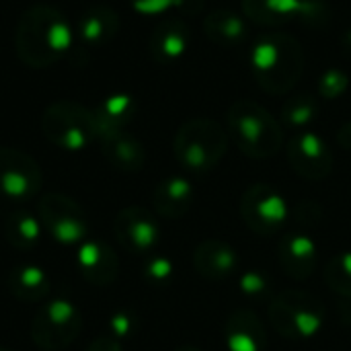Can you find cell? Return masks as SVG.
Segmentation results:
<instances>
[{
	"instance_id": "1",
	"label": "cell",
	"mask_w": 351,
	"mask_h": 351,
	"mask_svg": "<svg viewBox=\"0 0 351 351\" xmlns=\"http://www.w3.org/2000/svg\"><path fill=\"white\" fill-rule=\"evenodd\" d=\"M72 45L68 19L49 4H33L16 21L14 51L29 68H47L56 64Z\"/></svg>"
},
{
	"instance_id": "2",
	"label": "cell",
	"mask_w": 351,
	"mask_h": 351,
	"mask_svg": "<svg viewBox=\"0 0 351 351\" xmlns=\"http://www.w3.org/2000/svg\"><path fill=\"white\" fill-rule=\"evenodd\" d=\"M251 70L265 93L286 95L304 72L302 45L288 33H265L251 47Z\"/></svg>"
},
{
	"instance_id": "3",
	"label": "cell",
	"mask_w": 351,
	"mask_h": 351,
	"mask_svg": "<svg viewBox=\"0 0 351 351\" xmlns=\"http://www.w3.org/2000/svg\"><path fill=\"white\" fill-rule=\"evenodd\" d=\"M226 119L237 148L251 158H269L284 146V130L280 121L253 99L234 101Z\"/></svg>"
},
{
	"instance_id": "4",
	"label": "cell",
	"mask_w": 351,
	"mask_h": 351,
	"mask_svg": "<svg viewBox=\"0 0 351 351\" xmlns=\"http://www.w3.org/2000/svg\"><path fill=\"white\" fill-rule=\"evenodd\" d=\"M228 150L226 130L206 117L183 123L173 140V152L179 165L191 173H208L220 165Z\"/></svg>"
},
{
	"instance_id": "5",
	"label": "cell",
	"mask_w": 351,
	"mask_h": 351,
	"mask_svg": "<svg viewBox=\"0 0 351 351\" xmlns=\"http://www.w3.org/2000/svg\"><path fill=\"white\" fill-rule=\"evenodd\" d=\"M267 315L274 331L282 337L311 339L323 327L325 304L311 292L288 290L269 302Z\"/></svg>"
},
{
	"instance_id": "6",
	"label": "cell",
	"mask_w": 351,
	"mask_h": 351,
	"mask_svg": "<svg viewBox=\"0 0 351 351\" xmlns=\"http://www.w3.org/2000/svg\"><path fill=\"white\" fill-rule=\"evenodd\" d=\"M41 128L51 144L72 152L82 150L99 140L95 111L74 101L51 103L41 117Z\"/></svg>"
},
{
	"instance_id": "7",
	"label": "cell",
	"mask_w": 351,
	"mask_h": 351,
	"mask_svg": "<svg viewBox=\"0 0 351 351\" xmlns=\"http://www.w3.org/2000/svg\"><path fill=\"white\" fill-rule=\"evenodd\" d=\"M80 329V311L70 300L58 298L37 311L31 323V337L39 350L58 351L68 348L78 337Z\"/></svg>"
},
{
	"instance_id": "8",
	"label": "cell",
	"mask_w": 351,
	"mask_h": 351,
	"mask_svg": "<svg viewBox=\"0 0 351 351\" xmlns=\"http://www.w3.org/2000/svg\"><path fill=\"white\" fill-rule=\"evenodd\" d=\"M241 218L257 234H274L288 220V202L271 185L255 183L241 199Z\"/></svg>"
},
{
	"instance_id": "9",
	"label": "cell",
	"mask_w": 351,
	"mask_h": 351,
	"mask_svg": "<svg viewBox=\"0 0 351 351\" xmlns=\"http://www.w3.org/2000/svg\"><path fill=\"white\" fill-rule=\"evenodd\" d=\"M243 12L263 27H280L292 19L321 27L329 19V8L319 0H243Z\"/></svg>"
},
{
	"instance_id": "10",
	"label": "cell",
	"mask_w": 351,
	"mask_h": 351,
	"mask_svg": "<svg viewBox=\"0 0 351 351\" xmlns=\"http://www.w3.org/2000/svg\"><path fill=\"white\" fill-rule=\"evenodd\" d=\"M41 226L60 243H82L86 237L84 210L68 195L47 193L39 204Z\"/></svg>"
},
{
	"instance_id": "11",
	"label": "cell",
	"mask_w": 351,
	"mask_h": 351,
	"mask_svg": "<svg viewBox=\"0 0 351 351\" xmlns=\"http://www.w3.org/2000/svg\"><path fill=\"white\" fill-rule=\"evenodd\" d=\"M286 156L294 173L306 181H323L333 171L331 148L319 134L311 130H302L288 140Z\"/></svg>"
},
{
	"instance_id": "12",
	"label": "cell",
	"mask_w": 351,
	"mask_h": 351,
	"mask_svg": "<svg viewBox=\"0 0 351 351\" xmlns=\"http://www.w3.org/2000/svg\"><path fill=\"white\" fill-rule=\"evenodd\" d=\"M39 189L41 169L37 160L16 148H0V193L12 199H27Z\"/></svg>"
},
{
	"instance_id": "13",
	"label": "cell",
	"mask_w": 351,
	"mask_h": 351,
	"mask_svg": "<svg viewBox=\"0 0 351 351\" xmlns=\"http://www.w3.org/2000/svg\"><path fill=\"white\" fill-rule=\"evenodd\" d=\"M115 237L132 255H148L160 241V226L152 212L142 206H130L115 218Z\"/></svg>"
},
{
	"instance_id": "14",
	"label": "cell",
	"mask_w": 351,
	"mask_h": 351,
	"mask_svg": "<svg viewBox=\"0 0 351 351\" xmlns=\"http://www.w3.org/2000/svg\"><path fill=\"white\" fill-rule=\"evenodd\" d=\"M278 261L286 276L300 282L315 274L319 263V247L317 243L300 232L288 234L278 245Z\"/></svg>"
},
{
	"instance_id": "15",
	"label": "cell",
	"mask_w": 351,
	"mask_h": 351,
	"mask_svg": "<svg viewBox=\"0 0 351 351\" xmlns=\"http://www.w3.org/2000/svg\"><path fill=\"white\" fill-rule=\"evenodd\" d=\"M189 25L179 19V16H171L160 21L150 39H148V47H150V56L158 62V64H173L177 60L183 58V53L189 47Z\"/></svg>"
},
{
	"instance_id": "16",
	"label": "cell",
	"mask_w": 351,
	"mask_h": 351,
	"mask_svg": "<svg viewBox=\"0 0 351 351\" xmlns=\"http://www.w3.org/2000/svg\"><path fill=\"white\" fill-rule=\"evenodd\" d=\"M193 265L199 276L218 282L230 278L239 269V255L228 243L220 239H206L193 251Z\"/></svg>"
},
{
	"instance_id": "17",
	"label": "cell",
	"mask_w": 351,
	"mask_h": 351,
	"mask_svg": "<svg viewBox=\"0 0 351 351\" xmlns=\"http://www.w3.org/2000/svg\"><path fill=\"white\" fill-rule=\"evenodd\" d=\"M224 339L228 351H265L267 348L265 327L249 308H239L226 319Z\"/></svg>"
},
{
	"instance_id": "18",
	"label": "cell",
	"mask_w": 351,
	"mask_h": 351,
	"mask_svg": "<svg viewBox=\"0 0 351 351\" xmlns=\"http://www.w3.org/2000/svg\"><path fill=\"white\" fill-rule=\"evenodd\" d=\"M78 267L95 286H109L119 271V259L103 241H82L78 249Z\"/></svg>"
},
{
	"instance_id": "19",
	"label": "cell",
	"mask_w": 351,
	"mask_h": 351,
	"mask_svg": "<svg viewBox=\"0 0 351 351\" xmlns=\"http://www.w3.org/2000/svg\"><path fill=\"white\" fill-rule=\"evenodd\" d=\"M99 142H101V150L105 158L123 173H136L146 162V150L142 142L134 138L132 134H128L125 130L103 134Z\"/></svg>"
},
{
	"instance_id": "20",
	"label": "cell",
	"mask_w": 351,
	"mask_h": 351,
	"mask_svg": "<svg viewBox=\"0 0 351 351\" xmlns=\"http://www.w3.org/2000/svg\"><path fill=\"white\" fill-rule=\"evenodd\" d=\"M152 204L158 216L167 220H179L191 210L193 187L185 177H167L156 185L152 193Z\"/></svg>"
},
{
	"instance_id": "21",
	"label": "cell",
	"mask_w": 351,
	"mask_h": 351,
	"mask_svg": "<svg viewBox=\"0 0 351 351\" xmlns=\"http://www.w3.org/2000/svg\"><path fill=\"white\" fill-rule=\"evenodd\" d=\"M119 14L103 4L90 6L80 19H78V39L86 47H101L107 41H111L119 31Z\"/></svg>"
},
{
	"instance_id": "22",
	"label": "cell",
	"mask_w": 351,
	"mask_h": 351,
	"mask_svg": "<svg viewBox=\"0 0 351 351\" xmlns=\"http://www.w3.org/2000/svg\"><path fill=\"white\" fill-rule=\"evenodd\" d=\"M204 33L218 47H241L249 37V25L241 14L220 8L206 14Z\"/></svg>"
},
{
	"instance_id": "23",
	"label": "cell",
	"mask_w": 351,
	"mask_h": 351,
	"mask_svg": "<svg viewBox=\"0 0 351 351\" xmlns=\"http://www.w3.org/2000/svg\"><path fill=\"white\" fill-rule=\"evenodd\" d=\"M93 111H95V117H97L99 138H101L103 134L125 130V125L134 119L136 101L130 95L117 93V95H109L107 99H103L99 103V107L93 109Z\"/></svg>"
},
{
	"instance_id": "24",
	"label": "cell",
	"mask_w": 351,
	"mask_h": 351,
	"mask_svg": "<svg viewBox=\"0 0 351 351\" xmlns=\"http://www.w3.org/2000/svg\"><path fill=\"white\" fill-rule=\"evenodd\" d=\"M12 294L23 302H39L49 292V278L37 265H21L8 274Z\"/></svg>"
},
{
	"instance_id": "25",
	"label": "cell",
	"mask_w": 351,
	"mask_h": 351,
	"mask_svg": "<svg viewBox=\"0 0 351 351\" xmlns=\"http://www.w3.org/2000/svg\"><path fill=\"white\" fill-rule=\"evenodd\" d=\"M319 99L311 93H300L282 105V123L292 130H304L319 117Z\"/></svg>"
},
{
	"instance_id": "26",
	"label": "cell",
	"mask_w": 351,
	"mask_h": 351,
	"mask_svg": "<svg viewBox=\"0 0 351 351\" xmlns=\"http://www.w3.org/2000/svg\"><path fill=\"white\" fill-rule=\"evenodd\" d=\"M6 239L19 249H31L41 239V220L33 218L29 212H12L4 224Z\"/></svg>"
},
{
	"instance_id": "27",
	"label": "cell",
	"mask_w": 351,
	"mask_h": 351,
	"mask_svg": "<svg viewBox=\"0 0 351 351\" xmlns=\"http://www.w3.org/2000/svg\"><path fill=\"white\" fill-rule=\"evenodd\" d=\"M325 284L341 298H351V251L337 253L323 271Z\"/></svg>"
},
{
	"instance_id": "28",
	"label": "cell",
	"mask_w": 351,
	"mask_h": 351,
	"mask_svg": "<svg viewBox=\"0 0 351 351\" xmlns=\"http://www.w3.org/2000/svg\"><path fill=\"white\" fill-rule=\"evenodd\" d=\"M130 4L136 12L146 16L165 14L171 8L181 10L183 14H197L204 6L202 0H130Z\"/></svg>"
},
{
	"instance_id": "29",
	"label": "cell",
	"mask_w": 351,
	"mask_h": 351,
	"mask_svg": "<svg viewBox=\"0 0 351 351\" xmlns=\"http://www.w3.org/2000/svg\"><path fill=\"white\" fill-rule=\"evenodd\" d=\"M239 290L243 292V296L251 298V300H274L271 298V280H267L265 274L261 271H245L239 278Z\"/></svg>"
},
{
	"instance_id": "30",
	"label": "cell",
	"mask_w": 351,
	"mask_h": 351,
	"mask_svg": "<svg viewBox=\"0 0 351 351\" xmlns=\"http://www.w3.org/2000/svg\"><path fill=\"white\" fill-rule=\"evenodd\" d=\"M317 88H319V95H321L323 99H327V101L339 99V97L346 95L348 88H350V76H348L343 70H339V68H327V70L321 74Z\"/></svg>"
},
{
	"instance_id": "31",
	"label": "cell",
	"mask_w": 351,
	"mask_h": 351,
	"mask_svg": "<svg viewBox=\"0 0 351 351\" xmlns=\"http://www.w3.org/2000/svg\"><path fill=\"white\" fill-rule=\"evenodd\" d=\"M144 278L152 286H167L173 278V261L167 257H152L144 267Z\"/></svg>"
},
{
	"instance_id": "32",
	"label": "cell",
	"mask_w": 351,
	"mask_h": 351,
	"mask_svg": "<svg viewBox=\"0 0 351 351\" xmlns=\"http://www.w3.org/2000/svg\"><path fill=\"white\" fill-rule=\"evenodd\" d=\"M134 323L136 319L128 313H119L115 317H111V331L115 333V337H128L134 331Z\"/></svg>"
},
{
	"instance_id": "33",
	"label": "cell",
	"mask_w": 351,
	"mask_h": 351,
	"mask_svg": "<svg viewBox=\"0 0 351 351\" xmlns=\"http://www.w3.org/2000/svg\"><path fill=\"white\" fill-rule=\"evenodd\" d=\"M86 351H123V350H121V346H119V341H117L115 337L103 335V337L95 339V341L88 346V350Z\"/></svg>"
},
{
	"instance_id": "34",
	"label": "cell",
	"mask_w": 351,
	"mask_h": 351,
	"mask_svg": "<svg viewBox=\"0 0 351 351\" xmlns=\"http://www.w3.org/2000/svg\"><path fill=\"white\" fill-rule=\"evenodd\" d=\"M337 142L346 148V150H350L351 148V121L350 123H346V125H341V130H339V134H337Z\"/></svg>"
},
{
	"instance_id": "35",
	"label": "cell",
	"mask_w": 351,
	"mask_h": 351,
	"mask_svg": "<svg viewBox=\"0 0 351 351\" xmlns=\"http://www.w3.org/2000/svg\"><path fill=\"white\" fill-rule=\"evenodd\" d=\"M343 47L351 51V27L346 31V35H343Z\"/></svg>"
},
{
	"instance_id": "36",
	"label": "cell",
	"mask_w": 351,
	"mask_h": 351,
	"mask_svg": "<svg viewBox=\"0 0 351 351\" xmlns=\"http://www.w3.org/2000/svg\"><path fill=\"white\" fill-rule=\"evenodd\" d=\"M175 351H202V350H197V348H193V346H183V348H177Z\"/></svg>"
},
{
	"instance_id": "37",
	"label": "cell",
	"mask_w": 351,
	"mask_h": 351,
	"mask_svg": "<svg viewBox=\"0 0 351 351\" xmlns=\"http://www.w3.org/2000/svg\"><path fill=\"white\" fill-rule=\"evenodd\" d=\"M0 351H12V350H6V348H0Z\"/></svg>"
},
{
	"instance_id": "38",
	"label": "cell",
	"mask_w": 351,
	"mask_h": 351,
	"mask_svg": "<svg viewBox=\"0 0 351 351\" xmlns=\"http://www.w3.org/2000/svg\"><path fill=\"white\" fill-rule=\"evenodd\" d=\"M319 2H325V0H319Z\"/></svg>"
}]
</instances>
